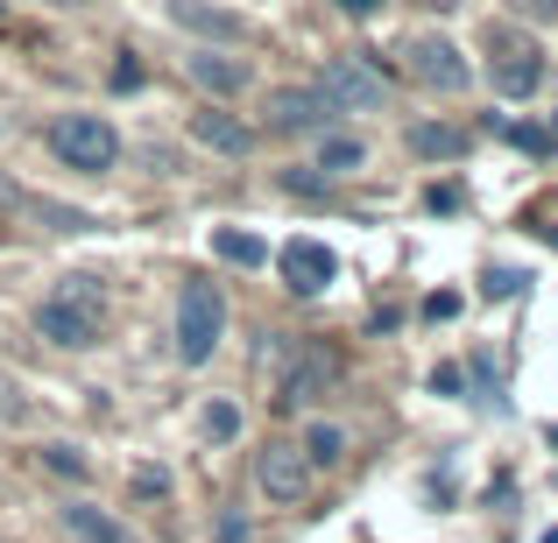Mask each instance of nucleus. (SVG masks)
Listing matches in <instances>:
<instances>
[{
	"label": "nucleus",
	"mask_w": 558,
	"mask_h": 543,
	"mask_svg": "<svg viewBox=\"0 0 558 543\" xmlns=\"http://www.w3.org/2000/svg\"><path fill=\"white\" fill-rule=\"evenodd\" d=\"M36 332H43L50 346H64V354L93 346V340H99V289L85 283V275L57 283L50 297H43V311H36Z\"/></svg>",
	"instance_id": "nucleus-1"
},
{
	"label": "nucleus",
	"mask_w": 558,
	"mask_h": 543,
	"mask_svg": "<svg viewBox=\"0 0 558 543\" xmlns=\"http://www.w3.org/2000/svg\"><path fill=\"white\" fill-rule=\"evenodd\" d=\"M368 163V149H361L354 135H326L318 141V170H326V177H347V170H361Z\"/></svg>",
	"instance_id": "nucleus-18"
},
{
	"label": "nucleus",
	"mask_w": 558,
	"mask_h": 543,
	"mask_svg": "<svg viewBox=\"0 0 558 543\" xmlns=\"http://www.w3.org/2000/svg\"><path fill=\"white\" fill-rule=\"evenodd\" d=\"M424 318H460V289H438V297L424 304Z\"/></svg>",
	"instance_id": "nucleus-24"
},
{
	"label": "nucleus",
	"mask_w": 558,
	"mask_h": 543,
	"mask_svg": "<svg viewBox=\"0 0 558 543\" xmlns=\"http://www.w3.org/2000/svg\"><path fill=\"white\" fill-rule=\"evenodd\" d=\"M523 22H558V0H509Z\"/></svg>",
	"instance_id": "nucleus-23"
},
{
	"label": "nucleus",
	"mask_w": 558,
	"mask_h": 543,
	"mask_svg": "<svg viewBox=\"0 0 558 543\" xmlns=\"http://www.w3.org/2000/svg\"><path fill=\"white\" fill-rule=\"evenodd\" d=\"M432 395H466V374H460L452 360H438V367H432Z\"/></svg>",
	"instance_id": "nucleus-22"
},
{
	"label": "nucleus",
	"mask_w": 558,
	"mask_h": 543,
	"mask_svg": "<svg viewBox=\"0 0 558 543\" xmlns=\"http://www.w3.org/2000/svg\"><path fill=\"white\" fill-rule=\"evenodd\" d=\"M340 8H347V14H375V0H340Z\"/></svg>",
	"instance_id": "nucleus-31"
},
{
	"label": "nucleus",
	"mask_w": 558,
	"mask_h": 543,
	"mask_svg": "<svg viewBox=\"0 0 558 543\" xmlns=\"http://www.w3.org/2000/svg\"><path fill=\"white\" fill-rule=\"evenodd\" d=\"M318 99H326L332 113H375L381 107V78L361 57H332L326 78H318Z\"/></svg>",
	"instance_id": "nucleus-7"
},
{
	"label": "nucleus",
	"mask_w": 558,
	"mask_h": 543,
	"mask_svg": "<svg viewBox=\"0 0 558 543\" xmlns=\"http://www.w3.org/2000/svg\"><path fill=\"white\" fill-rule=\"evenodd\" d=\"M247 536V522L241 516H219V543H241Z\"/></svg>",
	"instance_id": "nucleus-28"
},
{
	"label": "nucleus",
	"mask_w": 558,
	"mask_h": 543,
	"mask_svg": "<svg viewBox=\"0 0 558 543\" xmlns=\"http://www.w3.org/2000/svg\"><path fill=\"white\" fill-rule=\"evenodd\" d=\"M50 149L64 156L71 170H85V177H99V170L121 163V135H113V121H99V113H57Z\"/></svg>",
	"instance_id": "nucleus-2"
},
{
	"label": "nucleus",
	"mask_w": 558,
	"mask_h": 543,
	"mask_svg": "<svg viewBox=\"0 0 558 543\" xmlns=\"http://www.w3.org/2000/svg\"><path fill=\"white\" fill-rule=\"evenodd\" d=\"M0 205H22V190H14L8 177H0Z\"/></svg>",
	"instance_id": "nucleus-30"
},
{
	"label": "nucleus",
	"mask_w": 558,
	"mask_h": 543,
	"mask_svg": "<svg viewBox=\"0 0 558 543\" xmlns=\"http://www.w3.org/2000/svg\"><path fill=\"white\" fill-rule=\"evenodd\" d=\"M0 417H22V403H14V388L0 381Z\"/></svg>",
	"instance_id": "nucleus-29"
},
{
	"label": "nucleus",
	"mask_w": 558,
	"mask_h": 543,
	"mask_svg": "<svg viewBox=\"0 0 558 543\" xmlns=\"http://www.w3.org/2000/svg\"><path fill=\"white\" fill-rule=\"evenodd\" d=\"M545 543H558V530H551V536H545Z\"/></svg>",
	"instance_id": "nucleus-34"
},
{
	"label": "nucleus",
	"mask_w": 558,
	"mask_h": 543,
	"mask_svg": "<svg viewBox=\"0 0 558 543\" xmlns=\"http://www.w3.org/2000/svg\"><path fill=\"white\" fill-rule=\"evenodd\" d=\"M191 85H198V92H213V99H233V92L247 85V64H241V57L198 50V57H191Z\"/></svg>",
	"instance_id": "nucleus-11"
},
{
	"label": "nucleus",
	"mask_w": 558,
	"mask_h": 543,
	"mask_svg": "<svg viewBox=\"0 0 558 543\" xmlns=\"http://www.w3.org/2000/svg\"><path fill=\"white\" fill-rule=\"evenodd\" d=\"M113 85H121V92H135V85H142V64H135V57H121V64H113Z\"/></svg>",
	"instance_id": "nucleus-25"
},
{
	"label": "nucleus",
	"mask_w": 558,
	"mask_h": 543,
	"mask_svg": "<svg viewBox=\"0 0 558 543\" xmlns=\"http://www.w3.org/2000/svg\"><path fill=\"white\" fill-rule=\"evenodd\" d=\"M340 452H347V437L332 431V423H312V431H304V459H312V466H332Z\"/></svg>",
	"instance_id": "nucleus-19"
},
{
	"label": "nucleus",
	"mask_w": 558,
	"mask_h": 543,
	"mask_svg": "<svg viewBox=\"0 0 558 543\" xmlns=\"http://www.w3.org/2000/svg\"><path fill=\"white\" fill-rule=\"evenodd\" d=\"M28 219H43L50 233H93V212H78V205H57V198H22Z\"/></svg>",
	"instance_id": "nucleus-17"
},
{
	"label": "nucleus",
	"mask_w": 558,
	"mask_h": 543,
	"mask_svg": "<svg viewBox=\"0 0 558 543\" xmlns=\"http://www.w3.org/2000/svg\"><path fill=\"white\" fill-rule=\"evenodd\" d=\"M57 8H78V0H57Z\"/></svg>",
	"instance_id": "nucleus-32"
},
{
	"label": "nucleus",
	"mask_w": 558,
	"mask_h": 543,
	"mask_svg": "<svg viewBox=\"0 0 558 543\" xmlns=\"http://www.w3.org/2000/svg\"><path fill=\"white\" fill-rule=\"evenodd\" d=\"M326 99H318V85H276L269 92V127L276 135H304V127H326Z\"/></svg>",
	"instance_id": "nucleus-9"
},
{
	"label": "nucleus",
	"mask_w": 558,
	"mask_h": 543,
	"mask_svg": "<svg viewBox=\"0 0 558 543\" xmlns=\"http://www.w3.org/2000/svg\"><path fill=\"white\" fill-rule=\"evenodd\" d=\"M219 332H227V304H219L213 283H184L178 289V360L205 367L219 354Z\"/></svg>",
	"instance_id": "nucleus-4"
},
{
	"label": "nucleus",
	"mask_w": 558,
	"mask_h": 543,
	"mask_svg": "<svg viewBox=\"0 0 558 543\" xmlns=\"http://www.w3.org/2000/svg\"><path fill=\"white\" fill-rule=\"evenodd\" d=\"M403 64H410V78L432 85V92H466V85H474V64H466L446 36H432V28L403 42Z\"/></svg>",
	"instance_id": "nucleus-5"
},
{
	"label": "nucleus",
	"mask_w": 558,
	"mask_h": 543,
	"mask_svg": "<svg viewBox=\"0 0 558 543\" xmlns=\"http://www.w3.org/2000/svg\"><path fill=\"white\" fill-rule=\"evenodd\" d=\"M410 156H424V163H460L466 156V135L446 121H417L410 127Z\"/></svg>",
	"instance_id": "nucleus-14"
},
{
	"label": "nucleus",
	"mask_w": 558,
	"mask_h": 543,
	"mask_svg": "<svg viewBox=\"0 0 558 543\" xmlns=\"http://www.w3.org/2000/svg\"><path fill=\"white\" fill-rule=\"evenodd\" d=\"M276 269H283V283L298 289V297H318V289H332L340 261H332V247H326V240L298 233V240H283V247H276Z\"/></svg>",
	"instance_id": "nucleus-8"
},
{
	"label": "nucleus",
	"mask_w": 558,
	"mask_h": 543,
	"mask_svg": "<svg viewBox=\"0 0 558 543\" xmlns=\"http://www.w3.org/2000/svg\"><path fill=\"white\" fill-rule=\"evenodd\" d=\"M43 466H50L57 480H85L93 466H85V452L78 445H43Z\"/></svg>",
	"instance_id": "nucleus-20"
},
{
	"label": "nucleus",
	"mask_w": 558,
	"mask_h": 543,
	"mask_svg": "<svg viewBox=\"0 0 558 543\" xmlns=\"http://www.w3.org/2000/svg\"><path fill=\"white\" fill-rule=\"evenodd\" d=\"M191 135H198L213 156H247V149H255V127H241L233 113H219V107L191 113Z\"/></svg>",
	"instance_id": "nucleus-10"
},
{
	"label": "nucleus",
	"mask_w": 558,
	"mask_h": 543,
	"mask_svg": "<svg viewBox=\"0 0 558 543\" xmlns=\"http://www.w3.org/2000/svg\"><path fill=\"white\" fill-rule=\"evenodd\" d=\"M326 381H332V360H326V354L312 346V354H304V360H298V367L283 374V388H276V403H283V409H304V403H312L318 388H326Z\"/></svg>",
	"instance_id": "nucleus-12"
},
{
	"label": "nucleus",
	"mask_w": 558,
	"mask_h": 543,
	"mask_svg": "<svg viewBox=\"0 0 558 543\" xmlns=\"http://www.w3.org/2000/svg\"><path fill=\"white\" fill-rule=\"evenodd\" d=\"M255 488L269 494L276 508H298L304 494H312V459H304L298 445H269V452H255Z\"/></svg>",
	"instance_id": "nucleus-6"
},
{
	"label": "nucleus",
	"mask_w": 558,
	"mask_h": 543,
	"mask_svg": "<svg viewBox=\"0 0 558 543\" xmlns=\"http://www.w3.org/2000/svg\"><path fill=\"white\" fill-rule=\"evenodd\" d=\"M205 437H213V445L241 437V409H233V403H213V409H205Z\"/></svg>",
	"instance_id": "nucleus-21"
},
{
	"label": "nucleus",
	"mask_w": 558,
	"mask_h": 543,
	"mask_svg": "<svg viewBox=\"0 0 558 543\" xmlns=\"http://www.w3.org/2000/svg\"><path fill=\"white\" fill-rule=\"evenodd\" d=\"M64 530L78 536V543H135V536L121 530V522L107 516V508H85V502H78V508H64Z\"/></svg>",
	"instance_id": "nucleus-16"
},
{
	"label": "nucleus",
	"mask_w": 558,
	"mask_h": 543,
	"mask_svg": "<svg viewBox=\"0 0 558 543\" xmlns=\"http://www.w3.org/2000/svg\"><path fill=\"white\" fill-rule=\"evenodd\" d=\"M517 289H523V275H517V269H502V275H488V297H517Z\"/></svg>",
	"instance_id": "nucleus-26"
},
{
	"label": "nucleus",
	"mask_w": 558,
	"mask_h": 543,
	"mask_svg": "<svg viewBox=\"0 0 558 543\" xmlns=\"http://www.w3.org/2000/svg\"><path fill=\"white\" fill-rule=\"evenodd\" d=\"M488 78H495L502 99H531L537 85H545V57H537V42L523 36V28L488 22Z\"/></svg>",
	"instance_id": "nucleus-3"
},
{
	"label": "nucleus",
	"mask_w": 558,
	"mask_h": 543,
	"mask_svg": "<svg viewBox=\"0 0 558 543\" xmlns=\"http://www.w3.org/2000/svg\"><path fill=\"white\" fill-rule=\"evenodd\" d=\"M213 255L233 261V269H262V261H269V240L247 233V226H213Z\"/></svg>",
	"instance_id": "nucleus-15"
},
{
	"label": "nucleus",
	"mask_w": 558,
	"mask_h": 543,
	"mask_svg": "<svg viewBox=\"0 0 558 543\" xmlns=\"http://www.w3.org/2000/svg\"><path fill=\"white\" fill-rule=\"evenodd\" d=\"M135 494H170V480L149 473V466H135Z\"/></svg>",
	"instance_id": "nucleus-27"
},
{
	"label": "nucleus",
	"mask_w": 558,
	"mask_h": 543,
	"mask_svg": "<svg viewBox=\"0 0 558 543\" xmlns=\"http://www.w3.org/2000/svg\"><path fill=\"white\" fill-rule=\"evenodd\" d=\"M170 14H178L184 28H198V36H219V42H241V36H247V22H241V14L205 8V0H170Z\"/></svg>",
	"instance_id": "nucleus-13"
},
{
	"label": "nucleus",
	"mask_w": 558,
	"mask_h": 543,
	"mask_svg": "<svg viewBox=\"0 0 558 543\" xmlns=\"http://www.w3.org/2000/svg\"><path fill=\"white\" fill-rule=\"evenodd\" d=\"M551 135H558V113H551Z\"/></svg>",
	"instance_id": "nucleus-33"
}]
</instances>
